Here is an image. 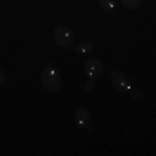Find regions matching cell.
<instances>
[{"label": "cell", "mask_w": 156, "mask_h": 156, "mask_svg": "<svg viewBox=\"0 0 156 156\" xmlns=\"http://www.w3.org/2000/svg\"><path fill=\"white\" fill-rule=\"evenodd\" d=\"M54 40L62 49H73L75 47V35L68 26H57L54 31Z\"/></svg>", "instance_id": "obj_2"}, {"label": "cell", "mask_w": 156, "mask_h": 156, "mask_svg": "<svg viewBox=\"0 0 156 156\" xmlns=\"http://www.w3.org/2000/svg\"><path fill=\"white\" fill-rule=\"evenodd\" d=\"M85 73L90 78L97 80V78H101L104 75V62L99 61V59H95V57H92V59H89V61L85 62Z\"/></svg>", "instance_id": "obj_5"}, {"label": "cell", "mask_w": 156, "mask_h": 156, "mask_svg": "<svg viewBox=\"0 0 156 156\" xmlns=\"http://www.w3.org/2000/svg\"><path fill=\"white\" fill-rule=\"evenodd\" d=\"M78 56H85V54H90L92 50H94V42L92 40H83V42H80V44L75 47Z\"/></svg>", "instance_id": "obj_6"}, {"label": "cell", "mask_w": 156, "mask_h": 156, "mask_svg": "<svg viewBox=\"0 0 156 156\" xmlns=\"http://www.w3.org/2000/svg\"><path fill=\"white\" fill-rule=\"evenodd\" d=\"M99 4L109 14H116L118 12V0H99Z\"/></svg>", "instance_id": "obj_7"}, {"label": "cell", "mask_w": 156, "mask_h": 156, "mask_svg": "<svg viewBox=\"0 0 156 156\" xmlns=\"http://www.w3.org/2000/svg\"><path fill=\"white\" fill-rule=\"evenodd\" d=\"M40 82H42V87L45 90H49V92H57L62 87L61 75L50 62H45V68L40 73Z\"/></svg>", "instance_id": "obj_1"}, {"label": "cell", "mask_w": 156, "mask_h": 156, "mask_svg": "<svg viewBox=\"0 0 156 156\" xmlns=\"http://www.w3.org/2000/svg\"><path fill=\"white\" fill-rule=\"evenodd\" d=\"M127 92H128V95H130L132 99H135V101L144 99V90H142V89H137V87H134V85H132V87H130Z\"/></svg>", "instance_id": "obj_8"}, {"label": "cell", "mask_w": 156, "mask_h": 156, "mask_svg": "<svg viewBox=\"0 0 156 156\" xmlns=\"http://www.w3.org/2000/svg\"><path fill=\"white\" fill-rule=\"evenodd\" d=\"M95 89H97V83H95L94 78H89V80L83 83V90H85V92H89V94H92Z\"/></svg>", "instance_id": "obj_9"}, {"label": "cell", "mask_w": 156, "mask_h": 156, "mask_svg": "<svg viewBox=\"0 0 156 156\" xmlns=\"http://www.w3.org/2000/svg\"><path fill=\"white\" fill-rule=\"evenodd\" d=\"M109 83L116 92H127L130 87H132V80L122 71H113L111 78H109Z\"/></svg>", "instance_id": "obj_3"}, {"label": "cell", "mask_w": 156, "mask_h": 156, "mask_svg": "<svg viewBox=\"0 0 156 156\" xmlns=\"http://www.w3.org/2000/svg\"><path fill=\"white\" fill-rule=\"evenodd\" d=\"M75 123H76L80 128H87L89 132H94V128L90 127V123H92V113H90V109L87 106H80L76 109Z\"/></svg>", "instance_id": "obj_4"}, {"label": "cell", "mask_w": 156, "mask_h": 156, "mask_svg": "<svg viewBox=\"0 0 156 156\" xmlns=\"http://www.w3.org/2000/svg\"><path fill=\"white\" fill-rule=\"evenodd\" d=\"M4 83H5V73L0 69V85H4Z\"/></svg>", "instance_id": "obj_11"}, {"label": "cell", "mask_w": 156, "mask_h": 156, "mask_svg": "<svg viewBox=\"0 0 156 156\" xmlns=\"http://www.w3.org/2000/svg\"><path fill=\"white\" fill-rule=\"evenodd\" d=\"M142 2H144V0H122V4L127 7V9H135V7H139Z\"/></svg>", "instance_id": "obj_10"}]
</instances>
